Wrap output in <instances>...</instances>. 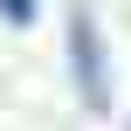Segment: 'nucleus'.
I'll list each match as a JSON object with an SVG mask.
<instances>
[{
    "mask_svg": "<svg viewBox=\"0 0 131 131\" xmlns=\"http://www.w3.org/2000/svg\"><path fill=\"white\" fill-rule=\"evenodd\" d=\"M69 69H76V97H83V111H111V62H104V41H97V14L90 7H76L69 14Z\"/></svg>",
    "mask_w": 131,
    "mask_h": 131,
    "instance_id": "nucleus-1",
    "label": "nucleus"
},
{
    "mask_svg": "<svg viewBox=\"0 0 131 131\" xmlns=\"http://www.w3.org/2000/svg\"><path fill=\"white\" fill-rule=\"evenodd\" d=\"M0 14H7L14 28H35V0H0Z\"/></svg>",
    "mask_w": 131,
    "mask_h": 131,
    "instance_id": "nucleus-2",
    "label": "nucleus"
}]
</instances>
